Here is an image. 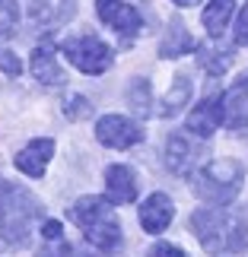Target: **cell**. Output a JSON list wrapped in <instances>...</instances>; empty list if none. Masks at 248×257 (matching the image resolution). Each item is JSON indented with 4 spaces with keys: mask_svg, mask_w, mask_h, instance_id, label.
<instances>
[{
    "mask_svg": "<svg viewBox=\"0 0 248 257\" xmlns=\"http://www.w3.org/2000/svg\"><path fill=\"white\" fill-rule=\"evenodd\" d=\"M188 229L197 235L207 254H245L248 251V229L242 216L226 210H194Z\"/></svg>",
    "mask_w": 248,
    "mask_h": 257,
    "instance_id": "obj_1",
    "label": "cell"
},
{
    "mask_svg": "<svg viewBox=\"0 0 248 257\" xmlns=\"http://www.w3.org/2000/svg\"><path fill=\"white\" fill-rule=\"evenodd\" d=\"M42 206L26 187L0 181V248H26Z\"/></svg>",
    "mask_w": 248,
    "mask_h": 257,
    "instance_id": "obj_2",
    "label": "cell"
},
{
    "mask_svg": "<svg viewBox=\"0 0 248 257\" xmlns=\"http://www.w3.org/2000/svg\"><path fill=\"white\" fill-rule=\"evenodd\" d=\"M70 219L80 225L83 238L102 254H118L121 251V222L105 197H80L70 210Z\"/></svg>",
    "mask_w": 248,
    "mask_h": 257,
    "instance_id": "obj_3",
    "label": "cell"
},
{
    "mask_svg": "<svg viewBox=\"0 0 248 257\" xmlns=\"http://www.w3.org/2000/svg\"><path fill=\"white\" fill-rule=\"evenodd\" d=\"M245 169L235 159H210L194 172V194L213 206H226L239 197Z\"/></svg>",
    "mask_w": 248,
    "mask_h": 257,
    "instance_id": "obj_4",
    "label": "cell"
},
{
    "mask_svg": "<svg viewBox=\"0 0 248 257\" xmlns=\"http://www.w3.org/2000/svg\"><path fill=\"white\" fill-rule=\"evenodd\" d=\"M61 51L64 57L70 61L76 70H83L89 76H99V73H105L108 67L115 64V51L108 48L99 35H73V38H64L61 42Z\"/></svg>",
    "mask_w": 248,
    "mask_h": 257,
    "instance_id": "obj_5",
    "label": "cell"
},
{
    "mask_svg": "<svg viewBox=\"0 0 248 257\" xmlns=\"http://www.w3.org/2000/svg\"><path fill=\"white\" fill-rule=\"evenodd\" d=\"M96 140L108 150H131L143 140V131L124 114H105L96 124Z\"/></svg>",
    "mask_w": 248,
    "mask_h": 257,
    "instance_id": "obj_6",
    "label": "cell"
},
{
    "mask_svg": "<svg viewBox=\"0 0 248 257\" xmlns=\"http://www.w3.org/2000/svg\"><path fill=\"white\" fill-rule=\"evenodd\" d=\"M162 156H166V165H169L172 175H191L197 169V162H201V156H204V146L178 131V134H172L166 140Z\"/></svg>",
    "mask_w": 248,
    "mask_h": 257,
    "instance_id": "obj_7",
    "label": "cell"
},
{
    "mask_svg": "<svg viewBox=\"0 0 248 257\" xmlns=\"http://www.w3.org/2000/svg\"><path fill=\"white\" fill-rule=\"evenodd\" d=\"M96 13L105 26H112L124 38L140 35V29H143V19L137 13V7L124 4V0H96Z\"/></svg>",
    "mask_w": 248,
    "mask_h": 257,
    "instance_id": "obj_8",
    "label": "cell"
},
{
    "mask_svg": "<svg viewBox=\"0 0 248 257\" xmlns=\"http://www.w3.org/2000/svg\"><path fill=\"white\" fill-rule=\"evenodd\" d=\"M26 13L38 29H57L76 16V0H29Z\"/></svg>",
    "mask_w": 248,
    "mask_h": 257,
    "instance_id": "obj_9",
    "label": "cell"
},
{
    "mask_svg": "<svg viewBox=\"0 0 248 257\" xmlns=\"http://www.w3.org/2000/svg\"><path fill=\"white\" fill-rule=\"evenodd\" d=\"M51 156H54V140H48V137H35V140H29L23 150L16 153L13 165L23 175H29V178H42L45 169H48V162H51Z\"/></svg>",
    "mask_w": 248,
    "mask_h": 257,
    "instance_id": "obj_10",
    "label": "cell"
},
{
    "mask_svg": "<svg viewBox=\"0 0 248 257\" xmlns=\"http://www.w3.org/2000/svg\"><path fill=\"white\" fill-rule=\"evenodd\" d=\"M105 200L112 206L137 200V175L127 165H108L105 169Z\"/></svg>",
    "mask_w": 248,
    "mask_h": 257,
    "instance_id": "obj_11",
    "label": "cell"
},
{
    "mask_svg": "<svg viewBox=\"0 0 248 257\" xmlns=\"http://www.w3.org/2000/svg\"><path fill=\"white\" fill-rule=\"evenodd\" d=\"M137 216H140V225H143L146 235H159V232H166V225L172 222V216H175L172 197H166L162 191L150 194V197L140 203V213H137Z\"/></svg>",
    "mask_w": 248,
    "mask_h": 257,
    "instance_id": "obj_12",
    "label": "cell"
},
{
    "mask_svg": "<svg viewBox=\"0 0 248 257\" xmlns=\"http://www.w3.org/2000/svg\"><path fill=\"white\" fill-rule=\"evenodd\" d=\"M223 124L229 131H245L248 127V73L223 92Z\"/></svg>",
    "mask_w": 248,
    "mask_h": 257,
    "instance_id": "obj_13",
    "label": "cell"
},
{
    "mask_svg": "<svg viewBox=\"0 0 248 257\" xmlns=\"http://www.w3.org/2000/svg\"><path fill=\"white\" fill-rule=\"evenodd\" d=\"M223 124V95H207L197 108H191L188 114V131L197 137H210L216 134V127Z\"/></svg>",
    "mask_w": 248,
    "mask_h": 257,
    "instance_id": "obj_14",
    "label": "cell"
},
{
    "mask_svg": "<svg viewBox=\"0 0 248 257\" xmlns=\"http://www.w3.org/2000/svg\"><path fill=\"white\" fill-rule=\"evenodd\" d=\"M32 76L42 86H61V83H67V76L61 70V64H57L51 45H38L32 51Z\"/></svg>",
    "mask_w": 248,
    "mask_h": 257,
    "instance_id": "obj_15",
    "label": "cell"
},
{
    "mask_svg": "<svg viewBox=\"0 0 248 257\" xmlns=\"http://www.w3.org/2000/svg\"><path fill=\"white\" fill-rule=\"evenodd\" d=\"M191 48H197V45H194L191 32L185 29L182 16H172V19H169V32L162 38V45H159V54L162 57H182V54L191 51Z\"/></svg>",
    "mask_w": 248,
    "mask_h": 257,
    "instance_id": "obj_16",
    "label": "cell"
},
{
    "mask_svg": "<svg viewBox=\"0 0 248 257\" xmlns=\"http://www.w3.org/2000/svg\"><path fill=\"white\" fill-rule=\"evenodd\" d=\"M197 54H201V67L210 76H223L226 70H229V64H232V48H223L220 38L197 45Z\"/></svg>",
    "mask_w": 248,
    "mask_h": 257,
    "instance_id": "obj_17",
    "label": "cell"
},
{
    "mask_svg": "<svg viewBox=\"0 0 248 257\" xmlns=\"http://www.w3.org/2000/svg\"><path fill=\"white\" fill-rule=\"evenodd\" d=\"M191 76L188 73H178L175 76V83H172V89L166 92V98H162V108H159V114L162 117H175L182 108H188V102H191Z\"/></svg>",
    "mask_w": 248,
    "mask_h": 257,
    "instance_id": "obj_18",
    "label": "cell"
},
{
    "mask_svg": "<svg viewBox=\"0 0 248 257\" xmlns=\"http://www.w3.org/2000/svg\"><path fill=\"white\" fill-rule=\"evenodd\" d=\"M232 10H235V0H210V4L204 7L201 19H204V29L210 32V38L223 35V29H226V23H229Z\"/></svg>",
    "mask_w": 248,
    "mask_h": 257,
    "instance_id": "obj_19",
    "label": "cell"
},
{
    "mask_svg": "<svg viewBox=\"0 0 248 257\" xmlns=\"http://www.w3.org/2000/svg\"><path fill=\"white\" fill-rule=\"evenodd\" d=\"M127 105H131V108H134V114H140V117L150 114V105H153L150 83H146V80H134L131 89H127Z\"/></svg>",
    "mask_w": 248,
    "mask_h": 257,
    "instance_id": "obj_20",
    "label": "cell"
},
{
    "mask_svg": "<svg viewBox=\"0 0 248 257\" xmlns=\"http://www.w3.org/2000/svg\"><path fill=\"white\" fill-rule=\"evenodd\" d=\"M35 257H96L93 251H80L73 244H67L64 238L61 241H45V248H38Z\"/></svg>",
    "mask_w": 248,
    "mask_h": 257,
    "instance_id": "obj_21",
    "label": "cell"
},
{
    "mask_svg": "<svg viewBox=\"0 0 248 257\" xmlns=\"http://www.w3.org/2000/svg\"><path fill=\"white\" fill-rule=\"evenodd\" d=\"M16 23H19V4L16 0H0V38L13 35Z\"/></svg>",
    "mask_w": 248,
    "mask_h": 257,
    "instance_id": "obj_22",
    "label": "cell"
},
{
    "mask_svg": "<svg viewBox=\"0 0 248 257\" xmlns=\"http://www.w3.org/2000/svg\"><path fill=\"white\" fill-rule=\"evenodd\" d=\"M64 114L70 117V121H83V117L93 114V105H89L83 95H70V98H67V105H64Z\"/></svg>",
    "mask_w": 248,
    "mask_h": 257,
    "instance_id": "obj_23",
    "label": "cell"
},
{
    "mask_svg": "<svg viewBox=\"0 0 248 257\" xmlns=\"http://www.w3.org/2000/svg\"><path fill=\"white\" fill-rule=\"evenodd\" d=\"M0 70L7 76H19L23 73V61H19L13 51H0Z\"/></svg>",
    "mask_w": 248,
    "mask_h": 257,
    "instance_id": "obj_24",
    "label": "cell"
},
{
    "mask_svg": "<svg viewBox=\"0 0 248 257\" xmlns=\"http://www.w3.org/2000/svg\"><path fill=\"white\" fill-rule=\"evenodd\" d=\"M235 45L248 48V0H245V7H242L239 19H235Z\"/></svg>",
    "mask_w": 248,
    "mask_h": 257,
    "instance_id": "obj_25",
    "label": "cell"
},
{
    "mask_svg": "<svg viewBox=\"0 0 248 257\" xmlns=\"http://www.w3.org/2000/svg\"><path fill=\"white\" fill-rule=\"evenodd\" d=\"M42 235H45V241H61L64 238V225L57 222V219H48L42 225Z\"/></svg>",
    "mask_w": 248,
    "mask_h": 257,
    "instance_id": "obj_26",
    "label": "cell"
},
{
    "mask_svg": "<svg viewBox=\"0 0 248 257\" xmlns=\"http://www.w3.org/2000/svg\"><path fill=\"white\" fill-rule=\"evenodd\" d=\"M153 257H188L182 248H175V244H169V241H159V244H153Z\"/></svg>",
    "mask_w": 248,
    "mask_h": 257,
    "instance_id": "obj_27",
    "label": "cell"
},
{
    "mask_svg": "<svg viewBox=\"0 0 248 257\" xmlns=\"http://www.w3.org/2000/svg\"><path fill=\"white\" fill-rule=\"evenodd\" d=\"M172 4H175V7H197L201 0H172Z\"/></svg>",
    "mask_w": 248,
    "mask_h": 257,
    "instance_id": "obj_28",
    "label": "cell"
}]
</instances>
